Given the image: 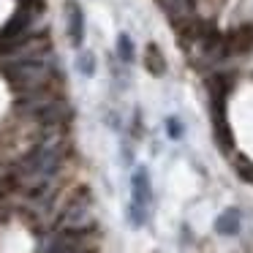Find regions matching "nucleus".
I'll list each match as a JSON object with an SVG mask.
<instances>
[{"label": "nucleus", "instance_id": "f257e3e1", "mask_svg": "<svg viewBox=\"0 0 253 253\" xmlns=\"http://www.w3.org/2000/svg\"><path fill=\"white\" fill-rule=\"evenodd\" d=\"M8 79L22 90H36L41 84H46L49 79V63L41 57H28V60L14 63V68H8Z\"/></svg>", "mask_w": 253, "mask_h": 253}, {"label": "nucleus", "instance_id": "7ed1b4c3", "mask_svg": "<svg viewBox=\"0 0 253 253\" xmlns=\"http://www.w3.org/2000/svg\"><path fill=\"white\" fill-rule=\"evenodd\" d=\"M66 28H68V39L74 46H82L84 41V14L79 8L77 0H68L66 3Z\"/></svg>", "mask_w": 253, "mask_h": 253}, {"label": "nucleus", "instance_id": "20e7f679", "mask_svg": "<svg viewBox=\"0 0 253 253\" xmlns=\"http://www.w3.org/2000/svg\"><path fill=\"white\" fill-rule=\"evenodd\" d=\"M240 220H242L240 218V210H226V212L215 220V229H218V234L231 237V234H237V231H240Z\"/></svg>", "mask_w": 253, "mask_h": 253}, {"label": "nucleus", "instance_id": "f03ea898", "mask_svg": "<svg viewBox=\"0 0 253 253\" xmlns=\"http://www.w3.org/2000/svg\"><path fill=\"white\" fill-rule=\"evenodd\" d=\"M150 202H153V188H150V174L147 169H136L131 180V226H142L147 218Z\"/></svg>", "mask_w": 253, "mask_h": 253}, {"label": "nucleus", "instance_id": "423d86ee", "mask_svg": "<svg viewBox=\"0 0 253 253\" xmlns=\"http://www.w3.org/2000/svg\"><path fill=\"white\" fill-rule=\"evenodd\" d=\"M79 71H82L84 77H93V71H95V57L90 55V52H82V57H79Z\"/></svg>", "mask_w": 253, "mask_h": 253}, {"label": "nucleus", "instance_id": "0eeeda50", "mask_svg": "<svg viewBox=\"0 0 253 253\" xmlns=\"http://www.w3.org/2000/svg\"><path fill=\"white\" fill-rule=\"evenodd\" d=\"M169 133L174 139H180V123H177V120H169Z\"/></svg>", "mask_w": 253, "mask_h": 253}, {"label": "nucleus", "instance_id": "39448f33", "mask_svg": "<svg viewBox=\"0 0 253 253\" xmlns=\"http://www.w3.org/2000/svg\"><path fill=\"white\" fill-rule=\"evenodd\" d=\"M117 55H120L123 63H133V44H131V39H128L126 33L117 39Z\"/></svg>", "mask_w": 253, "mask_h": 253}]
</instances>
